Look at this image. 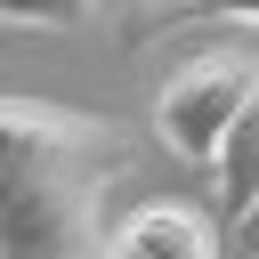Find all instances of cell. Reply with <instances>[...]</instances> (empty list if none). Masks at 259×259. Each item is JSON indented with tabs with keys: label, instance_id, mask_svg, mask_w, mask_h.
<instances>
[{
	"label": "cell",
	"instance_id": "1",
	"mask_svg": "<svg viewBox=\"0 0 259 259\" xmlns=\"http://www.w3.org/2000/svg\"><path fill=\"white\" fill-rule=\"evenodd\" d=\"M0 243L8 259H81L97 251V194L138 170V146L105 113L8 97L0 105Z\"/></svg>",
	"mask_w": 259,
	"mask_h": 259
},
{
	"label": "cell",
	"instance_id": "5",
	"mask_svg": "<svg viewBox=\"0 0 259 259\" xmlns=\"http://www.w3.org/2000/svg\"><path fill=\"white\" fill-rule=\"evenodd\" d=\"M178 24H259V0H162V8L121 24V49H146V40L178 32Z\"/></svg>",
	"mask_w": 259,
	"mask_h": 259
},
{
	"label": "cell",
	"instance_id": "2",
	"mask_svg": "<svg viewBox=\"0 0 259 259\" xmlns=\"http://www.w3.org/2000/svg\"><path fill=\"white\" fill-rule=\"evenodd\" d=\"M251 89H259V49L251 40H219V49H194L170 81H162V97H154V130H162V154H178V162H219V146H227V130H235V113L251 105Z\"/></svg>",
	"mask_w": 259,
	"mask_h": 259
},
{
	"label": "cell",
	"instance_id": "6",
	"mask_svg": "<svg viewBox=\"0 0 259 259\" xmlns=\"http://www.w3.org/2000/svg\"><path fill=\"white\" fill-rule=\"evenodd\" d=\"M97 0H0V16L16 24V32H32V24H81Z\"/></svg>",
	"mask_w": 259,
	"mask_h": 259
},
{
	"label": "cell",
	"instance_id": "3",
	"mask_svg": "<svg viewBox=\"0 0 259 259\" xmlns=\"http://www.w3.org/2000/svg\"><path fill=\"white\" fill-rule=\"evenodd\" d=\"M227 243H235L227 219H210V210H194V202H146V210H130V219L105 235L113 259H210V251H227Z\"/></svg>",
	"mask_w": 259,
	"mask_h": 259
},
{
	"label": "cell",
	"instance_id": "4",
	"mask_svg": "<svg viewBox=\"0 0 259 259\" xmlns=\"http://www.w3.org/2000/svg\"><path fill=\"white\" fill-rule=\"evenodd\" d=\"M210 170H219V219H227V235H243V219L259 210V89L235 113V130H227V146H219Z\"/></svg>",
	"mask_w": 259,
	"mask_h": 259
},
{
	"label": "cell",
	"instance_id": "7",
	"mask_svg": "<svg viewBox=\"0 0 259 259\" xmlns=\"http://www.w3.org/2000/svg\"><path fill=\"white\" fill-rule=\"evenodd\" d=\"M235 243H259V210H251V219H243V235H235Z\"/></svg>",
	"mask_w": 259,
	"mask_h": 259
}]
</instances>
